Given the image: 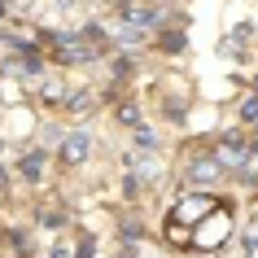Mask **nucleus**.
<instances>
[{
    "instance_id": "9b49d317",
    "label": "nucleus",
    "mask_w": 258,
    "mask_h": 258,
    "mask_svg": "<svg viewBox=\"0 0 258 258\" xmlns=\"http://www.w3.org/2000/svg\"><path fill=\"white\" fill-rule=\"evenodd\" d=\"M162 44L171 48V53H179V48H184V35H179V31H171V35H162Z\"/></svg>"
},
{
    "instance_id": "423d86ee",
    "label": "nucleus",
    "mask_w": 258,
    "mask_h": 258,
    "mask_svg": "<svg viewBox=\"0 0 258 258\" xmlns=\"http://www.w3.org/2000/svg\"><path fill=\"white\" fill-rule=\"evenodd\" d=\"M219 175V162L210 158V153H192L188 162V179H197V184H210V179Z\"/></svg>"
},
{
    "instance_id": "2eb2a0df",
    "label": "nucleus",
    "mask_w": 258,
    "mask_h": 258,
    "mask_svg": "<svg viewBox=\"0 0 258 258\" xmlns=\"http://www.w3.org/2000/svg\"><path fill=\"white\" fill-rule=\"evenodd\" d=\"M0 5H5V0H0Z\"/></svg>"
},
{
    "instance_id": "4468645a",
    "label": "nucleus",
    "mask_w": 258,
    "mask_h": 258,
    "mask_svg": "<svg viewBox=\"0 0 258 258\" xmlns=\"http://www.w3.org/2000/svg\"><path fill=\"white\" fill-rule=\"evenodd\" d=\"M122 258H136V254H122Z\"/></svg>"
},
{
    "instance_id": "39448f33",
    "label": "nucleus",
    "mask_w": 258,
    "mask_h": 258,
    "mask_svg": "<svg viewBox=\"0 0 258 258\" xmlns=\"http://www.w3.org/2000/svg\"><path fill=\"white\" fill-rule=\"evenodd\" d=\"M118 14H122V22H132V27H153V22H158V9H149V5H136V0H122Z\"/></svg>"
},
{
    "instance_id": "6e6552de",
    "label": "nucleus",
    "mask_w": 258,
    "mask_h": 258,
    "mask_svg": "<svg viewBox=\"0 0 258 258\" xmlns=\"http://www.w3.org/2000/svg\"><path fill=\"white\" fill-rule=\"evenodd\" d=\"M18 171H22V179H40V171H44V153H40V149L27 153V158L18 162Z\"/></svg>"
},
{
    "instance_id": "f257e3e1",
    "label": "nucleus",
    "mask_w": 258,
    "mask_h": 258,
    "mask_svg": "<svg viewBox=\"0 0 258 258\" xmlns=\"http://www.w3.org/2000/svg\"><path fill=\"white\" fill-rule=\"evenodd\" d=\"M228 232H232V215H228V206L219 202L210 215H202L192 223V245H197V249H219Z\"/></svg>"
},
{
    "instance_id": "f8f14e48",
    "label": "nucleus",
    "mask_w": 258,
    "mask_h": 258,
    "mask_svg": "<svg viewBox=\"0 0 258 258\" xmlns=\"http://www.w3.org/2000/svg\"><path fill=\"white\" fill-rule=\"evenodd\" d=\"M241 118H258V96H249V101L241 105Z\"/></svg>"
},
{
    "instance_id": "9d476101",
    "label": "nucleus",
    "mask_w": 258,
    "mask_h": 258,
    "mask_svg": "<svg viewBox=\"0 0 258 258\" xmlns=\"http://www.w3.org/2000/svg\"><path fill=\"white\" fill-rule=\"evenodd\" d=\"M136 140L145 145V149H153V145H158V136H153V127H145V122H136Z\"/></svg>"
},
{
    "instance_id": "f03ea898",
    "label": "nucleus",
    "mask_w": 258,
    "mask_h": 258,
    "mask_svg": "<svg viewBox=\"0 0 258 258\" xmlns=\"http://www.w3.org/2000/svg\"><path fill=\"white\" fill-rule=\"evenodd\" d=\"M219 206V197H210V192H192V197H184V202H175L171 206V215H166V232L175 236L184 223H197L202 215H210Z\"/></svg>"
},
{
    "instance_id": "7ed1b4c3",
    "label": "nucleus",
    "mask_w": 258,
    "mask_h": 258,
    "mask_svg": "<svg viewBox=\"0 0 258 258\" xmlns=\"http://www.w3.org/2000/svg\"><path fill=\"white\" fill-rule=\"evenodd\" d=\"M88 153H92V136H88V132H70V136H61V162H66V166H79Z\"/></svg>"
},
{
    "instance_id": "1a4fd4ad",
    "label": "nucleus",
    "mask_w": 258,
    "mask_h": 258,
    "mask_svg": "<svg viewBox=\"0 0 258 258\" xmlns=\"http://www.w3.org/2000/svg\"><path fill=\"white\" fill-rule=\"evenodd\" d=\"M127 166H136V175H153V171H158L153 158H145V153H140V158H127Z\"/></svg>"
},
{
    "instance_id": "ddd939ff",
    "label": "nucleus",
    "mask_w": 258,
    "mask_h": 258,
    "mask_svg": "<svg viewBox=\"0 0 258 258\" xmlns=\"http://www.w3.org/2000/svg\"><path fill=\"white\" fill-rule=\"evenodd\" d=\"M118 118H122V122H140V109H136V105H122Z\"/></svg>"
},
{
    "instance_id": "0eeeda50",
    "label": "nucleus",
    "mask_w": 258,
    "mask_h": 258,
    "mask_svg": "<svg viewBox=\"0 0 258 258\" xmlns=\"http://www.w3.org/2000/svg\"><path fill=\"white\" fill-rule=\"evenodd\" d=\"M241 158H245V140H241V136H228V140L215 149V162H219V166H236Z\"/></svg>"
},
{
    "instance_id": "20e7f679",
    "label": "nucleus",
    "mask_w": 258,
    "mask_h": 258,
    "mask_svg": "<svg viewBox=\"0 0 258 258\" xmlns=\"http://www.w3.org/2000/svg\"><path fill=\"white\" fill-rule=\"evenodd\" d=\"M57 61H92V44L79 35H61L57 40Z\"/></svg>"
}]
</instances>
